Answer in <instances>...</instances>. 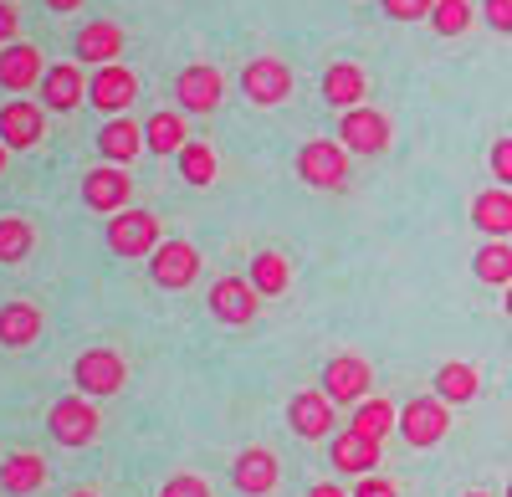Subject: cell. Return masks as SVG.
Wrapping results in <instances>:
<instances>
[{
    "instance_id": "obj_1",
    "label": "cell",
    "mask_w": 512,
    "mask_h": 497,
    "mask_svg": "<svg viewBox=\"0 0 512 497\" xmlns=\"http://www.w3.org/2000/svg\"><path fill=\"white\" fill-rule=\"evenodd\" d=\"M103 241H108V252L123 257V262H149L159 246H164V231H159V216H154V211H139V205H128V211L108 216Z\"/></svg>"
},
{
    "instance_id": "obj_2",
    "label": "cell",
    "mask_w": 512,
    "mask_h": 497,
    "mask_svg": "<svg viewBox=\"0 0 512 497\" xmlns=\"http://www.w3.org/2000/svg\"><path fill=\"white\" fill-rule=\"evenodd\" d=\"M72 385H77V395H88V400H113L128 385V359L118 349H108V344L82 349L77 364H72Z\"/></svg>"
},
{
    "instance_id": "obj_3",
    "label": "cell",
    "mask_w": 512,
    "mask_h": 497,
    "mask_svg": "<svg viewBox=\"0 0 512 497\" xmlns=\"http://www.w3.org/2000/svg\"><path fill=\"white\" fill-rule=\"evenodd\" d=\"M47 431H52V441L67 446V451L93 446L98 431H103V410H98V400H88V395H62V400L47 410Z\"/></svg>"
},
{
    "instance_id": "obj_4",
    "label": "cell",
    "mask_w": 512,
    "mask_h": 497,
    "mask_svg": "<svg viewBox=\"0 0 512 497\" xmlns=\"http://www.w3.org/2000/svg\"><path fill=\"white\" fill-rule=\"evenodd\" d=\"M400 436L415 451H431L451 436V405L441 395H415L400 405Z\"/></svg>"
},
{
    "instance_id": "obj_5",
    "label": "cell",
    "mask_w": 512,
    "mask_h": 497,
    "mask_svg": "<svg viewBox=\"0 0 512 497\" xmlns=\"http://www.w3.org/2000/svg\"><path fill=\"white\" fill-rule=\"evenodd\" d=\"M318 390L333 400V405H364L374 395V364L364 354H333L323 364V380Z\"/></svg>"
},
{
    "instance_id": "obj_6",
    "label": "cell",
    "mask_w": 512,
    "mask_h": 497,
    "mask_svg": "<svg viewBox=\"0 0 512 497\" xmlns=\"http://www.w3.org/2000/svg\"><path fill=\"white\" fill-rule=\"evenodd\" d=\"M297 180L313 185V190H338L349 185V149L338 139H308L303 149H297Z\"/></svg>"
},
{
    "instance_id": "obj_7",
    "label": "cell",
    "mask_w": 512,
    "mask_h": 497,
    "mask_svg": "<svg viewBox=\"0 0 512 497\" xmlns=\"http://www.w3.org/2000/svg\"><path fill=\"white\" fill-rule=\"evenodd\" d=\"M333 139L344 144L349 154H384L390 139H395V123H390V113H379L374 103H364V108L338 113V134Z\"/></svg>"
},
{
    "instance_id": "obj_8",
    "label": "cell",
    "mask_w": 512,
    "mask_h": 497,
    "mask_svg": "<svg viewBox=\"0 0 512 497\" xmlns=\"http://www.w3.org/2000/svg\"><path fill=\"white\" fill-rule=\"evenodd\" d=\"M292 67L282 57H251L241 67V93L256 103V108H282L292 98Z\"/></svg>"
},
{
    "instance_id": "obj_9",
    "label": "cell",
    "mask_w": 512,
    "mask_h": 497,
    "mask_svg": "<svg viewBox=\"0 0 512 497\" xmlns=\"http://www.w3.org/2000/svg\"><path fill=\"white\" fill-rule=\"evenodd\" d=\"M205 303H210V318L226 323V328H246V323H256V313H262V293H256L246 277H221V282H210Z\"/></svg>"
},
{
    "instance_id": "obj_10",
    "label": "cell",
    "mask_w": 512,
    "mask_h": 497,
    "mask_svg": "<svg viewBox=\"0 0 512 497\" xmlns=\"http://www.w3.org/2000/svg\"><path fill=\"white\" fill-rule=\"evenodd\" d=\"M128 200H134V180H128V170H118V164H98V170L82 175V205H88L93 216H118L128 211Z\"/></svg>"
},
{
    "instance_id": "obj_11",
    "label": "cell",
    "mask_w": 512,
    "mask_h": 497,
    "mask_svg": "<svg viewBox=\"0 0 512 497\" xmlns=\"http://www.w3.org/2000/svg\"><path fill=\"white\" fill-rule=\"evenodd\" d=\"M134 98H139V77H134V67L113 62V67H98V72H88V103H93L98 113H108V118H123L128 108H134Z\"/></svg>"
},
{
    "instance_id": "obj_12",
    "label": "cell",
    "mask_w": 512,
    "mask_h": 497,
    "mask_svg": "<svg viewBox=\"0 0 512 497\" xmlns=\"http://www.w3.org/2000/svg\"><path fill=\"white\" fill-rule=\"evenodd\" d=\"M175 98H180L185 113H216L221 98H226V72L216 62H190L175 77Z\"/></svg>"
},
{
    "instance_id": "obj_13",
    "label": "cell",
    "mask_w": 512,
    "mask_h": 497,
    "mask_svg": "<svg viewBox=\"0 0 512 497\" xmlns=\"http://www.w3.org/2000/svg\"><path fill=\"white\" fill-rule=\"evenodd\" d=\"M0 139H6L11 154H26L47 139V108L31 103V98H11L0 103Z\"/></svg>"
},
{
    "instance_id": "obj_14",
    "label": "cell",
    "mask_w": 512,
    "mask_h": 497,
    "mask_svg": "<svg viewBox=\"0 0 512 497\" xmlns=\"http://www.w3.org/2000/svg\"><path fill=\"white\" fill-rule=\"evenodd\" d=\"M36 98H41V108H47V113H72V108H82V103H88V67H82V62H57V67H47Z\"/></svg>"
},
{
    "instance_id": "obj_15",
    "label": "cell",
    "mask_w": 512,
    "mask_h": 497,
    "mask_svg": "<svg viewBox=\"0 0 512 497\" xmlns=\"http://www.w3.org/2000/svg\"><path fill=\"white\" fill-rule=\"evenodd\" d=\"M149 277H154L159 293H185V287L200 277V252L190 241H164L149 257Z\"/></svg>"
},
{
    "instance_id": "obj_16",
    "label": "cell",
    "mask_w": 512,
    "mask_h": 497,
    "mask_svg": "<svg viewBox=\"0 0 512 497\" xmlns=\"http://www.w3.org/2000/svg\"><path fill=\"white\" fill-rule=\"evenodd\" d=\"M277 482H282L277 451H267V446L236 451V462H231V487H236L241 497H267V492H277Z\"/></svg>"
},
{
    "instance_id": "obj_17",
    "label": "cell",
    "mask_w": 512,
    "mask_h": 497,
    "mask_svg": "<svg viewBox=\"0 0 512 497\" xmlns=\"http://www.w3.org/2000/svg\"><path fill=\"white\" fill-rule=\"evenodd\" d=\"M123 57V26L118 21H88V26H77L72 36V62L82 67H113Z\"/></svg>"
},
{
    "instance_id": "obj_18",
    "label": "cell",
    "mask_w": 512,
    "mask_h": 497,
    "mask_svg": "<svg viewBox=\"0 0 512 497\" xmlns=\"http://www.w3.org/2000/svg\"><path fill=\"white\" fill-rule=\"evenodd\" d=\"M41 77H47L41 47H31V41H11V47L0 52V93L26 98L31 88H41Z\"/></svg>"
},
{
    "instance_id": "obj_19",
    "label": "cell",
    "mask_w": 512,
    "mask_h": 497,
    "mask_svg": "<svg viewBox=\"0 0 512 497\" xmlns=\"http://www.w3.org/2000/svg\"><path fill=\"white\" fill-rule=\"evenodd\" d=\"M333 410L338 405L323 390H297L287 400V431L303 441H323V436H333Z\"/></svg>"
},
{
    "instance_id": "obj_20",
    "label": "cell",
    "mask_w": 512,
    "mask_h": 497,
    "mask_svg": "<svg viewBox=\"0 0 512 497\" xmlns=\"http://www.w3.org/2000/svg\"><path fill=\"white\" fill-rule=\"evenodd\" d=\"M41 328H47V318H41V308L31 298H11V303H0V349H31L41 339Z\"/></svg>"
},
{
    "instance_id": "obj_21",
    "label": "cell",
    "mask_w": 512,
    "mask_h": 497,
    "mask_svg": "<svg viewBox=\"0 0 512 497\" xmlns=\"http://www.w3.org/2000/svg\"><path fill=\"white\" fill-rule=\"evenodd\" d=\"M328 462H333V472H344V477H374V467H379V441H369V436H359V431L349 426V431H338V436L328 441Z\"/></svg>"
},
{
    "instance_id": "obj_22",
    "label": "cell",
    "mask_w": 512,
    "mask_h": 497,
    "mask_svg": "<svg viewBox=\"0 0 512 497\" xmlns=\"http://www.w3.org/2000/svg\"><path fill=\"white\" fill-rule=\"evenodd\" d=\"M364 98H369V72L359 62H333L323 72V103H333L338 113L364 108Z\"/></svg>"
},
{
    "instance_id": "obj_23",
    "label": "cell",
    "mask_w": 512,
    "mask_h": 497,
    "mask_svg": "<svg viewBox=\"0 0 512 497\" xmlns=\"http://www.w3.org/2000/svg\"><path fill=\"white\" fill-rule=\"evenodd\" d=\"M190 144V129H185V113L175 108H159L144 118V149L159 154V159H180V149Z\"/></svg>"
},
{
    "instance_id": "obj_24",
    "label": "cell",
    "mask_w": 512,
    "mask_h": 497,
    "mask_svg": "<svg viewBox=\"0 0 512 497\" xmlns=\"http://www.w3.org/2000/svg\"><path fill=\"white\" fill-rule=\"evenodd\" d=\"M472 226L487 236V241H512V190L492 185L472 200Z\"/></svg>"
},
{
    "instance_id": "obj_25",
    "label": "cell",
    "mask_w": 512,
    "mask_h": 497,
    "mask_svg": "<svg viewBox=\"0 0 512 497\" xmlns=\"http://www.w3.org/2000/svg\"><path fill=\"white\" fill-rule=\"evenodd\" d=\"M139 149H144V123H134V118H108L98 129V154L108 164H118V170L128 159H139Z\"/></svg>"
},
{
    "instance_id": "obj_26",
    "label": "cell",
    "mask_w": 512,
    "mask_h": 497,
    "mask_svg": "<svg viewBox=\"0 0 512 497\" xmlns=\"http://www.w3.org/2000/svg\"><path fill=\"white\" fill-rule=\"evenodd\" d=\"M52 477V467L36 457V451H16V457H6V467H0V487H6L11 497H31L41 492Z\"/></svg>"
},
{
    "instance_id": "obj_27",
    "label": "cell",
    "mask_w": 512,
    "mask_h": 497,
    "mask_svg": "<svg viewBox=\"0 0 512 497\" xmlns=\"http://www.w3.org/2000/svg\"><path fill=\"white\" fill-rule=\"evenodd\" d=\"M431 385H436L431 395H441L446 405H466V400H477L482 375H477V364H466V359H446V364L436 369V380H431Z\"/></svg>"
},
{
    "instance_id": "obj_28",
    "label": "cell",
    "mask_w": 512,
    "mask_h": 497,
    "mask_svg": "<svg viewBox=\"0 0 512 497\" xmlns=\"http://www.w3.org/2000/svg\"><path fill=\"white\" fill-rule=\"evenodd\" d=\"M246 282L262 293V303H267V298H282L287 287H292V262H287L282 252H256L251 267H246Z\"/></svg>"
},
{
    "instance_id": "obj_29",
    "label": "cell",
    "mask_w": 512,
    "mask_h": 497,
    "mask_svg": "<svg viewBox=\"0 0 512 497\" xmlns=\"http://www.w3.org/2000/svg\"><path fill=\"white\" fill-rule=\"evenodd\" d=\"M36 252V221L31 216H0V267H21Z\"/></svg>"
},
{
    "instance_id": "obj_30",
    "label": "cell",
    "mask_w": 512,
    "mask_h": 497,
    "mask_svg": "<svg viewBox=\"0 0 512 497\" xmlns=\"http://www.w3.org/2000/svg\"><path fill=\"white\" fill-rule=\"evenodd\" d=\"M349 426H354L359 436H369V441H379V446H384V436H390V431L400 426V410H395L390 400H384V395H369L364 405H354Z\"/></svg>"
},
{
    "instance_id": "obj_31",
    "label": "cell",
    "mask_w": 512,
    "mask_h": 497,
    "mask_svg": "<svg viewBox=\"0 0 512 497\" xmlns=\"http://www.w3.org/2000/svg\"><path fill=\"white\" fill-rule=\"evenodd\" d=\"M472 272L487 287H512V241H482L472 257Z\"/></svg>"
},
{
    "instance_id": "obj_32",
    "label": "cell",
    "mask_w": 512,
    "mask_h": 497,
    "mask_svg": "<svg viewBox=\"0 0 512 497\" xmlns=\"http://www.w3.org/2000/svg\"><path fill=\"white\" fill-rule=\"evenodd\" d=\"M180 175H185V185H195V190L216 185V175H221V159H216V149H210L205 139H190V144L180 149Z\"/></svg>"
},
{
    "instance_id": "obj_33",
    "label": "cell",
    "mask_w": 512,
    "mask_h": 497,
    "mask_svg": "<svg viewBox=\"0 0 512 497\" xmlns=\"http://www.w3.org/2000/svg\"><path fill=\"white\" fill-rule=\"evenodd\" d=\"M431 31L436 36H461V31H472V0H436V11H431Z\"/></svg>"
},
{
    "instance_id": "obj_34",
    "label": "cell",
    "mask_w": 512,
    "mask_h": 497,
    "mask_svg": "<svg viewBox=\"0 0 512 497\" xmlns=\"http://www.w3.org/2000/svg\"><path fill=\"white\" fill-rule=\"evenodd\" d=\"M159 497H216V492H210V482L200 472H180V477H169L159 487Z\"/></svg>"
},
{
    "instance_id": "obj_35",
    "label": "cell",
    "mask_w": 512,
    "mask_h": 497,
    "mask_svg": "<svg viewBox=\"0 0 512 497\" xmlns=\"http://www.w3.org/2000/svg\"><path fill=\"white\" fill-rule=\"evenodd\" d=\"M379 6H384L390 21H431L436 0H379Z\"/></svg>"
},
{
    "instance_id": "obj_36",
    "label": "cell",
    "mask_w": 512,
    "mask_h": 497,
    "mask_svg": "<svg viewBox=\"0 0 512 497\" xmlns=\"http://www.w3.org/2000/svg\"><path fill=\"white\" fill-rule=\"evenodd\" d=\"M487 164H492V180H497L502 190H512V134L492 144V154H487Z\"/></svg>"
},
{
    "instance_id": "obj_37",
    "label": "cell",
    "mask_w": 512,
    "mask_h": 497,
    "mask_svg": "<svg viewBox=\"0 0 512 497\" xmlns=\"http://www.w3.org/2000/svg\"><path fill=\"white\" fill-rule=\"evenodd\" d=\"M482 21L502 36H512V0H482Z\"/></svg>"
},
{
    "instance_id": "obj_38",
    "label": "cell",
    "mask_w": 512,
    "mask_h": 497,
    "mask_svg": "<svg viewBox=\"0 0 512 497\" xmlns=\"http://www.w3.org/2000/svg\"><path fill=\"white\" fill-rule=\"evenodd\" d=\"M16 36H21V11L11 6V0H0V52H6Z\"/></svg>"
},
{
    "instance_id": "obj_39",
    "label": "cell",
    "mask_w": 512,
    "mask_h": 497,
    "mask_svg": "<svg viewBox=\"0 0 512 497\" xmlns=\"http://www.w3.org/2000/svg\"><path fill=\"white\" fill-rule=\"evenodd\" d=\"M354 497H400V487H395L390 477L374 472V477H359V482H354Z\"/></svg>"
},
{
    "instance_id": "obj_40",
    "label": "cell",
    "mask_w": 512,
    "mask_h": 497,
    "mask_svg": "<svg viewBox=\"0 0 512 497\" xmlns=\"http://www.w3.org/2000/svg\"><path fill=\"white\" fill-rule=\"evenodd\" d=\"M82 6H88V0H47L52 16H72V11H82Z\"/></svg>"
},
{
    "instance_id": "obj_41",
    "label": "cell",
    "mask_w": 512,
    "mask_h": 497,
    "mask_svg": "<svg viewBox=\"0 0 512 497\" xmlns=\"http://www.w3.org/2000/svg\"><path fill=\"white\" fill-rule=\"evenodd\" d=\"M308 497H354V492H344L338 482H318V487H308Z\"/></svg>"
},
{
    "instance_id": "obj_42",
    "label": "cell",
    "mask_w": 512,
    "mask_h": 497,
    "mask_svg": "<svg viewBox=\"0 0 512 497\" xmlns=\"http://www.w3.org/2000/svg\"><path fill=\"white\" fill-rule=\"evenodd\" d=\"M6 164H11V149H6V139H0V175H6Z\"/></svg>"
},
{
    "instance_id": "obj_43",
    "label": "cell",
    "mask_w": 512,
    "mask_h": 497,
    "mask_svg": "<svg viewBox=\"0 0 512 497\" xmlns=\"http://www.w3.org/2000/svg\"><path fill=\"white\" fill-rule=\"evenodd\" d=\"M502 308H507V318H512V287H507V303H502Z\"/></svg>"
},
{
    "instance_id": "obj_44",
    "label": "cell",
    "mask_w": 512,
    "mask_h": 497,
    "mask_svg": "<svg viewBox=\"0 0 512 497\" xmlns=\"http://www.w3.org/2000/svg\"><path fill=\"white\" fill-rule=\"evenodd\" d=\"M67 497H98V492H67Z\"/></svg>"
},
{
    "instance_id": "obj_45",
    "label": "cell",
    "mask_w": 512,
    "mask_h": 497,
    "mask_svg": "<svg viewBox=\"0 0 512 497\" xmlns=\"http://www.w3.org/2000/svg\"><path fill=\"white\" fill-rule=\"evenodd\" d=\"M461 497H487V492H461Z\"/></svg>"
},
{
    "instance_id": "obj_46",
    "label": "cell",
    "mask_w": 512,
    "mask_h": 497,
    "mask_svg": "<svg viewBox=\"0 0 512 497\" xmlns=\"http://www.w3.org/2000/svg\"><path fill=\"white\" fill-rule=\"evenodd\" d=\"M507 497H512V482H507Z\"/></svg>"
},
{
    "instance_id": "obj_47",
    "label": "cell",
    "mask_w": 512,
    "mask_h": 497,
    "mask_svg": "<svg viewBox=\"0 0 512 497\" xmlns=\"http://www.w3.org/2000/svg\"><path fill=\"white\" fill-rule=\"evenodd\" d=\"M11 6H16V0H11Z\"/></svg>"
}]
</instances>
